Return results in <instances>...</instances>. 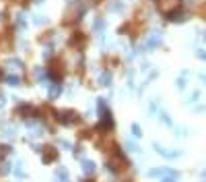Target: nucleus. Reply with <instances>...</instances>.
Wrapping results in <instances>:
<instances>
[{
    "label": "nucleus",
    "instance_id": "nucleus-6",
    "mask_svg": "<svg viewBox=\"0 0 206 182\" xmlns=\"http://www.w3.org/2000/svg\"><path fill=\"white\" fill-rule=\"evenodd\" d=\"M155 149H157V153L165 155V157H177L179 155V151H167V149H163L161 145H157V143H155Z\"/></svg>",
    "mask_w": 206,
    "mask_h": 182
},
{
    "label": "nucleus",
    "instance_id": "nucleus-17",
    "mask_svg": "<svg viewBox=\"0 0 206 182\" xmlns=\"http://www.w3.org/2000/svg\"><path fill=\"white\" fill-rule=\"evenodd\" d=\"M4 139H14V128H6L4 130Z\"/></svg>",
    "mask_w": 206,
    "mask_h": 182
},
{
    "label": "nucleus",
    "instance_id": "nucleus-8",
    "mask_svg": "<svg viewBox=\"0 0 206 182\" xmlns=\"http://www.w3.org/2000/svg\"><path fill=\"white\" fill-rule=\"evenodd\" d=\"M56 180L58 182H68V172L64 168H58L56 170Z\"/></svg>",
    "mask_w": 206,
    "mask_h": 182
},
{
    "label": "nucleus",
    "instance_id": "nucleus-22",
    "mask_svg": "<svg viewBox=\"0 0 206 182\" xmlns=\"http://www.w3.org/2000/svg\"><path fill=\"white\" fill-rule=\"evenodd\" d=\"M161 120H163L165 124H171V120H169V116H167L165 112H161Z\"/></svg>",
    "mask_w": 206,
    "mask_h": 182
},
{
    "label": "nucleus",
    "instance_id": "nucleus-19",
    "mask_svg": "<svg viewBox=\"0 0 206 182\" xmlns=\"http://www.w3.org/2000/svg\"><path fill=\"white\" fill-rule=\"evenodd\" d=\"M0 172H2V174H8V172H10V163L4 161V163H2V168H0Z\"/></svg>",
    "mask_w": 206,
    "mask_h": 182
},
{
    "label": "nucleus",
    "instance_id": "nucleus-14",
    "mask_svg": "<svg viewBox=\"0 0 206 182\" xmlns=\"http://www.w3.org/2000/svg\"><path fill=\"white\" fill-rule=\"evenodd\" d=\"M93 27H95V31H103L105 21H103V19H95V25H93Z\"/></svg>",
    "mask_w": 206,
    "mask_h": 182
},
{
    "label": "nucleus",
    "instance_id": "nucleus-25",
    "mask_svg": "<svg viewBox=\"0 0 206 182\" xmlns=\"http://www.w3.org/2000/svg\"><path fill=\"white\" fill-rule=\"evenodd\" d=\"M2 105H4V95L0 93V108H2Z\"/></svg>",
    "mask_w": 206,
    "mask_h": 182
},
{
    "label": "nucleus",
    "instance_id": "nucleus-24",
    "mask_svg": "<svg viewBox=\"0 0 206 182\" xmlns=\"http://www.w3.org/2000/svg\"><path fill=\"white\" fill-rule=\"evenodd\" d=\"M198 56L200 58H206V52H204V50H198Z\"/></svg>",
    "mask_w": 206,
    "mask_h": 182
},
{
    "label": "nucleus",
    "instance_id": "nucleus-1",
    "mask_svg": "<svg viewBox=\"0 0 206 182\" xmlns=\"http://www.w3.org/2000/svg\"><path fill=\"white\" fill-rule=\"evenodd\" d=\"M56 120H58L60 124H64V126H70V124H74V122H78V114H76V112H70V110L56 112Z\"/></svg>",
    "mask_w": 206,
    "mask_h": 182
},
{
    "label": "nucleus",
    "instance_id": "nucleus-7",
    "mask_svg": "<svg viewBox=\"0 0 206 182\" xmlns=\"http://www.w3.org/2000/svg\"><path fill=\"white\" fill-rule=\"evenodd\" d=\"M60 93H62V85L60 83H54L52 87H50V99H56Z\"/></svg>",
    "mask_w": 206,
    "mask_h": 182
},
{
    "label": "nucleus",
    "instance_id": "nucleus-5",
    "mask_svg": "<svg viewBox=\"0 0 206 182\" xmlns=\"http://www.w3.org/2000/svg\"><path fill=\"white\" fill-rule=\"evenodd\" d=\"M99 85H103V87H109V85H111V72L103 70L101 77H99Z\"/></svg>",
    "mask_w": 206,
    "mask_h": 182
},
{
    "label": "nucleus",
    "instance_id": "nucleus-3",
    "mask_svg": "<svg viewBox=\"0 0 206 182\" xmlns=\"http://www.w3.org/2000/svg\"><path fill=\"white\" fill-rule=\"evenodd\" d=\"M99 128H103V130H109V128H113V118H111L109 110L101 112V124H99Z\"/></svg>",
    "mask_w": 206,
    "mask_h": 182
},
{
    "label": "nucleus",
    "instance_id": "nucleus-18",
    "mask_svg": "<svg viewBox=\"0 0 206 182\" xmlns=\"http://www.w3.org/2000/svg\"><path fill=\"white\" fill-rule=\"evenodd\" d=\"M46 21H48V19H46L43 14H35V23H37V25H43Z\"/></svg>",
    "mask_w": 206,
    "mask_h": 182
},
{
    "label": "nucleus",
    "instance_id": "nucleus-10",
    "mask_svg": "<svg viewBox=\"0 0 206 182\" xmlns=\"http://www.w3.org/2000/svg\"><path fill=\"white\" fill-rule=\"evenodd\" d=\"M82 172H85V174H93V172H95V163L89 161V159H82Z\"/></svg>",
    "mask_w": 206,
    "mask_h": 182
},
{
    "label": "nucleus",
    "instance_id": "nucleus-15",
    "mask_svg": "<svg viewBox=\"0 0 206 182\" xmlns=\"http://www.w3.org/2000/svg\"><path fill=\"white\" fill-rule=\"evenodd\" d=\"M17 27H21V29L25 27V14H23V13L17 14Z\"/></svg>",
    "mask_w": 206,
    "mask_h": 182
},
{
    "label": "nucleus",
    "instance_id": "nucleus-11",
    "mask_svg": "<svg viewBox=\"0 0 206 182\" xmlns=\"http://www.w3.org/2000/svg\"><path fill=\"white\" fill-rule=\"evenodd\" d=\"M109 10L111 13H120V10H124V2L122 0H113V2L109 4Z\"/></svg>",
    "mask_w": 206,
    "mask_h": 182
},
{
    "label": "nucleus",
    "instance_id": "nucleus-21",
    "mask_svg": "<svg viewBox=\"0 0 206 182\" xmlns=\"http://www.w3.org/2000/svg\"><path fill=\"white\" fill-rule=\"evenodd\" d=\"M161 182H177V176H165Z\"/></svg>",
    "mask_w": 206,
    "mask_h": 182
},
{
    "label": "nucleus",
    "instance_id": "nucleus-13",
    "mask_svg": "<svg viewBox=\"0 0 206 182\" xmlns=\"http://www.w3.org/2000/svg\"><path fill=\"white\" fill-rule=\"evenodd\" d=\"M14 174L19 176V178H23V176H25V172H23V161H17V168H14Z\"/></svg>",
    "mask_w": 206,
    "mask_h": 182
},
{
    "label": "nucleus",
    "instance_id": "nucleus-4",
    "mask_svg": "<svg viewBox=\"0 0 206 182\" xmlns=\"http://www.w3.org/2000/svg\"><path fill=\"white\" fill-rule=\"evenodd\" d=\"M39 151L43 153V161H46V163H52V161L58 159V151H56L54 147H43V149H39Z\"/></svg>",
    "mask_w": 206,
    "mask_h": 182
},
{
    "label": "nucleus",
    "instance_id": "nucleus-20",
    "mask_svg": "<svg viewBox=\"0 0 206 182\" xmlns=\"http://www.w3.org/2000/svg\"><path fill=\"white\" fill-rule=\"evenodd\" d=\"M58 145H60V147H64V149H70V147H72V145H70L68 141H64V139H60V141H58Z\"/></svg>",
    "mask_w": 206,
    "mask_h": 182
},
{
    "label": "nucleus",
    "instance_id": "nucleus-2",
    "mask_svg": "<svg viewBox=\"0 0 206 182\" xmlns=\"http://www.w3.org/2000/svg\"><path fill=\"white\" fill-rule=\"evenodd\" d=\"M161 39H163V37H161V33H159V31H153V33L149 35V39L144 42V48H146V50L157 48V46H161Z\"/></svg>",
    "mask_w": 206,
    "mask_h": 182
},
{
    "label": "nucleus",
    "instance_id": "nucleus-9",
    "mask_svg": "<svg viewBox=\"0 0 206 182\" xmlns=\"http://www.w3.org/2000/svg\"><path fill=\"white\" fill-rule=\"evenodd\" d=\"M6 85H10V87H17V85H21V77L19 75H6Z\"/></svg>",
    "mask_w": 206,
    "mask_h": 182
},
{
    "label": "nucleus",
    "instance_id": "nucleus-23",
    "mask_svg": "<svg viewBox=\"0 0 206 182\" xmlns=\"http://www.w3.org/2000/svg\"><path fill=\"white\" fill-rule=\"evenodd\" d=\"M126 147L130 149V151H138V147H136V145H134V143H130V141H128V143H126Z\"/></svg>",
    "mask_w": 206,
    "mask_h": 182
},
{
    "label": "nucleus",
    "instance_id": "nucleus-12",
    "mask_svg": "<svg viewBox=\"0 0 206 182\" xmlns=\"http://www.w3.org/2000/svg\"><path fill=\"white\" fill-rule=\"evenodd\" d=\"M6 66L8 68H23V62H21L19 58H10V60L6 62Z\"/></svg>",
    "mask_w": 206,
    "mask_h": 182
},
{
    "label": "nucleus",
    "instance_id": "nucleus-16",
    "mask_svg": "<svg viewBox=\"0 0 206 182\" xmlns=\"http://www.w3.org/2000/svg\"><path fill=\"white\" fill-rule=\"evenodd\" d=\"M132 134H134V137H140V134H142V130H140L138 124H132Z\"/></svg>",
    "mask_w": 206,
    "mask_h": 182
}]
</instances>
